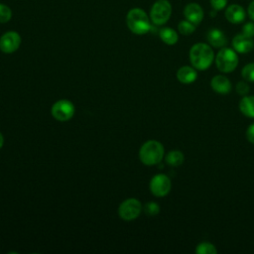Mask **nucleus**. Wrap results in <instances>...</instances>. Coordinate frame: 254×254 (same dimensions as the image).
<instances>
[{
  "label": "nucleus",
  "mask_w": 254,
  "mask_h": 254,
  "mask_svg": "<svg viewBox=\"0 0 254 254\" xmlns=\"http://www.w3.org/2000/svg\"><path fill=\"white\" fill-rule=\"evenodd\" d=\"M51 112L58 121H67L74 114V106L69 100L62 99L54 103Z\"/></svg>",
  "instance_id": "6e6552de"
},
{
  "label": "nucleus",
  "mask_w": 254,
  "mask_h": 254,
  "mask_svg": "<svg viewBox=\"0 0 254 254\" xmlns=\"http://www.w3.org/2000/svg\"><path fill=\"white\" fill-rule=\"evenodd\" d=\"M195 25L192 24L191 22L186 20H182L179 24H178V30L179 32L184 35V36H189L190 34H192L195 31Z\"/></svg>",
  "instance_id": "aec40b11"
},
{
  "label": "nucleus",
  "mask_w": 254,
  "mask_h": 254,
  "mask_svg": "<svg viewBox=\"0 0 254 254\" xmlns=\"http://www.w3.org/2000/svg\"><path fill=\"white\" fill-rule=\"evenodd\" d=\"M239 110L244 116L254 118V95L242 96L239 101Z\"/></svg>",
  "instance_id": "dca6fc26"
},
{
  "label": "nucleus",
  "mask_w": 254,
  "mask_h": 254,
  "mask_svg": "<svg viewBox=\"0 0 254 254\" xmlns=\"http://www.w3.org/2000/svg\"><path fill=\"white\" fill-rule=\"evenodd\" d=\"M217 249L214 244L203 241L196 245L195 247V253L196 254H217Z\"/></svg>",
  "instance_id": "6ab92c4d"
},
{
  "label": "nucleus",
  "mask_w": 254,
  "mask_h": 254,
  "mask_svg": "<svg viewBox=\"0 0 254 254\" xmlns=\"http://www.w3.org/2000/svg\"><path fill=\"white\" fill-rule=\"evenodd\" d=\"M190 62L196 70L207 69L214 61V53L210 45L196 43L190 50Z\"/></svg>",
  "instance_id": "f257e3e1"
},
{
  "label": "nucleus",
  "mask_w": 254,
  "mask_h": 254,
  "mask_svg": "<svg viewBox=\"0 0 254 254\" xmlns=\"http://www.w3.org/2000/svg\"><path fill=\"white\" fill-rule=\"evenodd\" d=\"M164 147L157 140H149L145 142L139 151L140 161L146 166L159 164L164 157Z\"/></svg>",
  "instance_id": "7ed1b4c3"
},
{
  "label": "nucleus",
  "mask_w": 254,
  "mask_h": 254,
  "mask_svg": "<svg viewBox=\"0 0 254 254\" xmlns=\"http://www.w3.org/2000/svg\"><path fill=\"white\" fill-rule=\"evenodd\" d=\"M236 92L239 94V95H241V96H245V95H247L248 93H249V91H250V86H249V84L246 82V81H244V80H241V81H239V82H237L236 83Z\"/></svg>",
  "instance_id": "b1692460"
},
{
  "label": "nucleus",
  "mask_w": 254,
  "mask_h": 254,
  "mask_svg": "<svg viewBox=\"0 0 254 254\" xmlns=\"http://www.w3.org/2000/svg\"><path fill=\"white\" fill-rule=\"evenodd\" d=\"M126 22L129 30L136 35H144L151 30L150 18L141 8H133L129 10Z\"/></svg>",
  "instance_id": "f03ea898"
},
{
  "label": "nucleus",
  "mask_w": 254,
  "mask_h": 254,
  "mask_svg": "<svg viewBox=\"0 0 254 254\" xmlns=\"http://www.w3.org/2000/svg\"><path fill=\"white\" fill-rule=\"evenodd\" d=\"M142 210L141 202L136 198H127L118 208L119 216L124 220H133L137 218Z\"/></svg>",
  "instance_id": "423d86ee"
},
{
  "label": "nucleus",
  "mask_w": 254,
  "mask_h": 254,
  "mask_svg": "<svg viewBox=\"0 0 254 254\" xmlns=\"http://www.w3.org/2000/svg\"><path fill=\"white\" fill-rule=\"evenodd\" d=\"M210 86L213 91L219 94H227L231 91V88H232V84L230 80L222 74L214 75L211 78Z\"/></svg>",
  "instance_id": "ddd939ff"
},
{
  "label": "nucleus",
  "mask_w": 254,
  "mask_h": 254,
  "mask_svg": "<svg viewBox=\"0 0 254 254\" xmlns=\"http://www.w3.org/2000/svg\"><path fill=\"white\" fill-rule=\"evenodd\" d=\"M210 5L215 11L222 10L227 5V0H210Z\"/></svg>",
  "instance_id": "a878e982"
},
{
  "label": "nucleus",
  "mask_w": 254,
  "mask_h": 254,
  "mask_svg": "<svg viewBox=\"0 0 254 254\" xmlns=\"http://www.w3.org/2000/svg\"><path fill=\"white\" fill-rule=\"evenodd\" d=\"M242 34L253 38L254 37V21L253 22H247L242 27Z\"/></svg>",
  "instance_id": "393cba45"
},
{
  "label": "nucleus",
  "mask_w": 254,
  "mask_h": 254,
  "mask_svg": "<svg viewBox=\"0 0 254 254\" xmlns=\"http://www.w3.org/2000/svg\"><path fill=\"white\" fill-rule=\"evenodd\" d=\"M247 14H248L249 18H250L252 21H254V0H252V2L248 5Z\"/></svg>",
  "instance_id": "cd10ccee"
},
{
  "label": "nucleus",
  "mask_w": 254,
  "mask_h": 254,
  "mask_svg": "<svg viewBox=\"0 0 254 254\" xmlns=\"http://www.w3.org/2000/svg\"><path fill=\"white\" fill-rule=\"evenodd\" d=\"M232 47L236 53L247 54L254 48L253 38L248 37L244 34H237L232 39Z\"/></svg>",
  "instance_id": "9d476101"
},
{
  "label": "nucleus",
  "mask_w": 254,
  "mask_h": 254,
  "mask_svg": "<svg viewBox=\"0 0 254 254\" xmlns=\"http://www.w3.org/2000/svg\"><path fill=\"white\" fill-rule=\"evenodd\" d=\"M246 12L244 8L238 4H231L225 10V18L232 24H240L245 20Z\"/></svg>",
  "instance_id": "f8f14e48"
},
{
  "label": "nucleus",
  "mask_w": 254,
  "mask_h": 254,
  "mask_svg": "<svg viewBox=\"0 0 254 254\" xmlns=\"http://www.w3.org/2000/svg\"><path fill=\"white\" fill-rule=\"evenodd\" d=\"M165 161L169 166L172 167H179L181 166L184 161H185V156L184 154L179 151V150H172L170 151L166 157H165Z\"/></svg>",
  "instance_id": "a211bd4d"
},
{
  "label": "nucleus",
  "mask_w": 254,
  "mask_h": 254,
  "mask_svg": "<svg viewBox=\"0 0 254 254\" xmlns=\"http://www.w3.org/2000/svg\"><path fill=\"white\" fill-rule=\"evenodd\" d=\"M172 15V5L168 0H157L150 10V20L158 26L166 24Z\"/></svg>",
  "instance_id": "39448f33"
},
{
  "label": "nucleus",
  "mask_w": 254,
  "mask_h": 254,
  "mask_svg": "<svg viewBox=\"0 0 254 254\" xmlns=\"http://www.w3.org/2000/svg\"><path fill=\"white\" fill-rule=\"evenodd\" d=\"M177 78L180 82H182L184 84H190L196 80L197 71L193 66L184 65L178 69Z\"/></svg>",
  "instance_id": "2eb2a0df"
},
{
  "label": "nucleus",
  "mask_w": 254,
  "mask_h": 254,
  "mask_svg": "<svg viewBox=\"0 0 254 254\" xmlns=\"http://www.w3.org/2000/svg\"><path fill=\"white\" fill-rule=\"evenodd\" d=\"M237 53L230 48H221L215 56V64L219 71L224 73L232 72L238 65Z\"/></svg>",
  "instance_id": "20e7f679"
},
{
  "label": "nucleus",
  "mask_w": 254,
  "mask_h": 254,
  "mask_svg": "<svg viewBox=\"0 0 254 254\" xmlns=\"http://www.w3.org/2000/svg\"><path fill=\"white\" fill-rule=\"evenodd\" d=\"M3 144H4V138H3V136H2V134L0 133V149L2 148V146H3Z\"/></svg>",
  "instance_id": "c85d7f7f"
},
{
  "label": "nucleus",
  "mask_w": 254,
  "mask_h": 254,
  "mask_svg": "<svg viewBox=\"0 0 254 254\" xmlns=\"http://www.w3.org/2000/svg\"><path fill=\"white\" fill-rule=\"evenodd\" d=\"M172 188V182L167 175L158 174L154 176L150 181V190L155 196L167 195Z\"/></svg>",
  "instance_id": "0eeeda50"
},
{
  "label": "nucleus",
  "mask_w": 254,
  "mask_h": 254,
  "mask_svg": "<svg viewBox=\"0 0 254 254\" xmlns=\"http://www.w3.org/2000/svg\"><path fill=\"white\" fill-rule=\"evenodd\" d=\"M144 211L149 216H155L160 212V206L155 201H149L144 206Z\"/></svg>",
  "instance_id": "4be33fe9"
},
{
  "label": "nucleus",
  "mask_w": 254,
  "mask_h": 254,
  "mask_svg": "<svg viewBox=\"0 0 254 254\" xmlns=\"http://www.w3.org/2000/svg\"><path fill=\"white\" fill-rule=\"evenodd\" d=\"M184 16L185 18L194 24L195 26L199 25L203 19L204 13L201 6L197 3L191 2L185 6L184 8Z\"/></svg>",
  "instance_id": "9b49d317"
},
{
  "label": "nucleus",
  "mask_w": 254,
  "mask_h": 254,
  "mask_svg": "<svg viewBox=\"0 0 254 254\" xmlns=\"http://www.w3.org/2000/svg\"><path fill=\"white\" fill-rule=\"evenodd\" d=\"M21 45V37L17 32L9 31L0 38V50L5 54H11L18 50Z\"/></svg>",
  "instance_id": "1a4fd4ad"
},
{
  "label": "nucleus",
  "mask_w": 254,
  "mask_h": 254,
  "mask_svg": "<svg viewBox=\"0 0 254 254\" xmlns=\"http://www.w3.org/2000/svg\"><path fill=\"white\" fill-rule=\"evenodd\" d=\"M245 135H246V139L251 143V144H254V122L251 123L247 129H246V132H245Z\"/></svg>",
  "instance_id": "bb28decb"
},
{
  "label": "nucleus",
  "mask_w": 254,
  "mask_h": 254,
  "mask_svg": "<svg viewBox=\"0 0 254 254\" xmlns=\"http://www.w3.org/2000/svg\"><path fill=\"white\" fill-rule=\"evenodd\" d=\"M206 40L211 47L216 49H221L227 44V38L225 34L216 28H212L206 33Z\"/></svg>",
  "instance_id": "4468645a"
},
{
  "label": "nucleus",
  "mask_w": 254,
  "mask_h": 254,
  "mask_svg": "<svg viewBox=\"0 0 254 254\" xmlns=\"http://www.w3.org/2000/svg\"><path fill=\"white\" fill-rule=\"evenodd\" d=\"M159 36H160V39L166 44V45H169V46H173L175 44H177L178 40H179V36H178V33L170 28V27H164L160 30L159 32Z\"/></svg>",
  "instance_id": "f3484780"
},
{
  "label": "nucleus",
  "mask_w": 254,
  "mask_h": 254,
  "mask_svg": "<svg viewBox=\"0 0 254 254\" xmlns=\"http://www.w3.org/2000/svg\"><path fill=\"white\" fill-rule=\"evenodd\" d=\"M12 17L11 9L5 5L0 3V23H7Z\"/></svg>",
  "instance_id": "5701e85b"
},
{
  "label": "nucleus",
  "mask_w": 254,
  "mask_h": 254,
  "mask_svg": "<svg viewBox=\"0 0 254 254\" xmlns=\"http://www.w3.org/2000/svg\"><path fill=\"white\" fill-rule=\"evenodd\" d=\"M241 75L246 81L254 82V63H249L243 66Z\"/></svg>",
  "instance_id": "412c9836"
}]
</instances>
